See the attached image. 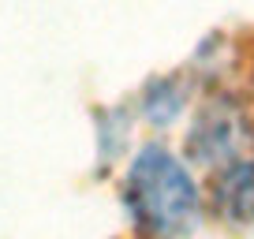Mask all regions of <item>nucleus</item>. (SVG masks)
<instances>
[{"label":"nucleus","mask_w":254,"mask_h":239,"mask_svg":"<svg viewBox=\"0 0 254 239\" xmlns=\"http://www.w3.org/2000/svg\"><path fill=\"white\" fill-rule=\"evenodd\" d=\"M213 202L224 221H251L254 224V165H236L213 183Z\"/></svg>","instance_id":"nucleus-2"},{"label":"nucleus","mask_w":254,"mask_h":239,"mask_svg":"<svg viewBox=\"0 0 254 239\" xmlns=\"http://www.w3.org/2000/svg\"><path fill=\"white\" fill-rule=\"evenodd\" d=\"M127 206L150 239H187L198 228V187L190 172L161 146H146L127 172Z\"/></svg>","instance_id":"nucleus-1"}]
</instances>
